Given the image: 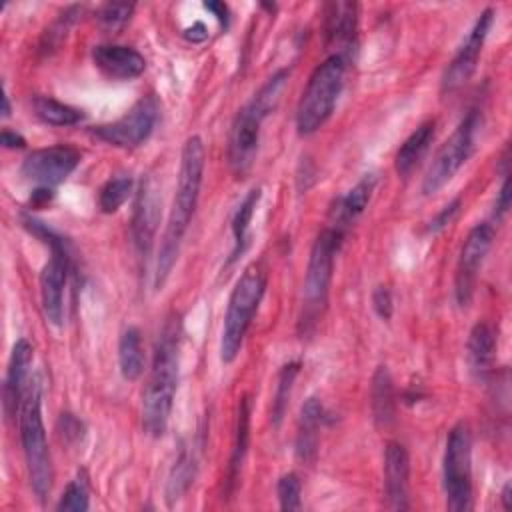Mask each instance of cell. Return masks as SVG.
I'll list each match as a JSON object with an SVG mask.
<instances>
[{
    "instance_id": "cell-1",
    "label": "cell",
    "mask_w": 512,
    "mask_h": 512,
    "mask_svg": "<svg viewBox=\"0 0 512 512\" xmlns=\"http://www.w3.org/2000/svg\"><path fill=\"white\" fill-rule=\"evenodd\" d=\"M204 162H206V150H204L202 138L188 136L182 146L176 192H174V200H172V206L168 212L166 228H164L160 250H158L156 274H154L156 290H160L166 284V280L178 260L180 246L188 232L190 220L196 212L200 188H202V176H204Z\"/></svg>"
},
{
    "instance_id": "cell-2",
    "label": "cell",
    "mask_w": 512,
    "mask_h": 512,
    "mask_svg": "<svg viewBox=\"0 0 512 512\" xmlns=\"http://www.w3.org/2000/svg\"><path fill=\"white\" fill-rule=\"evenodd\" d=\"M180 338L182 322L180 316L172 312L158 334L150 376L142 392V428L154 438H160L170 422L178 388Z\"/></svg>"
},
{
    "instance_id": "cell-3",
    "label": "cell",
    "mask_w": 512,
    "mask_h": 512,
    "mask_svg": "<svg viewBox=\"0 0 512 512\" xmlns=\"http://www.w3.org/2000/svg\"><path fill=\"white\" fill-rule=\"evenodd\" d=\"M18 426L30 488L36 494V498L44 504L52 490L54 468L42 420V384L38 376H34L28 382L24 402L18 414Z\"/></svg>"
},
{
    "instance_id": "cell-4",
    "label": "cell",
    "mask_w": 512,
    "mask_h": 512,
    "mask_svg": "<svg viewBox=\"0 0 512 512\" xmlns=\"http://www.w3.org/2000/svg\"><path fill=\"white\" fill-rule=\"evenodd\" d=\"M266 284H268V268L260 260L248 264L240 274V278L236 280L228 298L222 336H220V360L224 364H232L240 354L244 336L264 298Z\"/></svg>"
},
{
    "instance_id": "cell-5",
    "label": "cell",
    "mask_w": 512,
    "mask_h": 512,
    "mask_svg": "<svg viewBox=\"0 0 512 512\" xmlns=\"http://www.w3.org/2000/svg\"><path fill=\"white\" fill-rule=\"evenodd\" d=\"M342 230L334 226H326L314 240L304 286H302V314H300V332L312 334L326 310L328 294H330V282H332V270H334V258L342 246L344 240Z\"/></svg>"
},
{
    "instance_id": "cell-6",
    "label": "cell",
    "mask_w": 512,
    "mask_h": 512,
    "mask_svg": "<svg viewBox=\"0 0 512 512\" xmlns=\"http://www.w3.org/2000/svg\"><path fill=\"white\" fill-rule=\"evenodd\" d=\"M346 58L330 54L314 68L296 106V128L300 136L314 134L334 112L338 96L344 88Z\"/></svg>"
},
{
    "instance_id": "cell-7",
    "label": "cell",
    "mask_w": 512,
    "mask_h": 512,
    "mask_svg": "<svg viewBox=\"0 0 512 512\" xmlns=\"http://www.w3.org/2000/svg\"><path fill=\"white\" fill-rule=\"evenodd\" d=\"M442 482L448 510L468 512L472 508V434L466 422L454 424L448 432Z\"/></svg>"
},
{
    "instance_id": "cell-8",
    "label": "cell",
    "mask_w": 512,
    "mask_h": 512,
    "mask_svg": "<svg viewBox=\"0 0 512 512\" xmlns=\"http://www.w3.org/2000/svg\"><path fill=\"white\" fill-rule=\"evenodd\" d=\"M24 222L30 232L40 236L50 246V252H52L50 260L44 264L40 272V300H42V310L48 322L54 326H62L64 324V292H66V282L72 268L66 242L56 232L46 228L42 222H36L32 218H26Z\"/></svg>"
},
{
    "instance_id": "cell-9",
    "label": "cell",
    "mask_w": 512,
    "mask_h": 512,
    "mask_svg": "<svg viewBox=\"0 0 512 512\" xmlns=\"http://www.w3.org/2000/svg\"><path fill=\"white\" fill-rule=\"evenodd\" d=\"M478 124H480L478 110H470L454 128V132L448 136V140L438 148L422 180V192L426 196H432L438 190H442L454 178V174L466 164V160L474 150V136H476Z\"/></svg>"
},
{
    "instance_id": "cell-10",
    "label": "cell",
    "mask_w": 512,
    "mask_h": 512,
    "mask_svg": "<svg viewBox=\"0 0 512 512\" xmlns=\"http://www.w3.org/2000/svg\"><path fill=\"white\" fill-rule=\"evenodd\" d=\"M160 114V102L154 94L142 96L122 118L92 128V136L98 140L118 146L136 148L148 140Z\"/></svg>"
},
{
    "instance_id": "cell-11",
    "label": "cell",
    "mask_w": 512,
    "mask_h": 512,
    "mask_svg": "<svg viewBox=\"0 0 512 512\" xmlns=\"http://www.w3.org/2000/svg\"><path fill=\"white\" fill-rule=\"evenodd\" d=\"M492 242H494V226L488 222H482L468 232L460 248L456 274H454V296L460 308H468V304L472 302L478 274Z\"/></svg>"
},
{
    "instance_id": "cell-12",
    "label": "cell",
    "mask_w": 512,
    "mask_h": 512,
    "mask_svg": "<svg viewBox=\"0 0 512 512\" xmlns=\"http://www.w3.org/2000/svg\"><path fill=\"white\" fill-rule=\"evenodd\" d=\"M80 164V152L70 144H54L48 148L32 150L20 172L26 180L34 182L38 188H56L62 184Z\"/></svg>"
},
{
    "instance_id": "cell-13",
    "label": "cell",
    "mask_w": 512,
    "mask_h": 512,
    "mask_svg": "<svg viewBox=\"0 0 512 512\" xmlns=\"http://www.w3.org/2000/svg\"><path fill=\"white\" fill-rule=\"evenodd\" d=\"M264 118L266 116L252 102H248L232 120L228 134V164L238 176L246 174L254 164Z\"/></svg>"
},
{
    "instance_id": "cell-14",
    "label": "cell",
    "mask_w": 512,
    "mask_h": 512,
    "mask_svg": "<svg viewBox=\"0 0 512 512\" xmlns=\"http://www.w3.org/2000/svg\"><path fill=\"white\" fill-rule=\"evenodd\" d=\"M492 22H494V10L492 8L482 10V14L476 18L472 30L468 32L466 40L462 42V46L458 48V52L454 54L452 62L448 64V68L442 76L444 92H454L470 80V76L474 74V70L478 66V58L482 54V48H484L490 28H492Z\"/></svg>"
},
{
    "instance_id": "cell-15",
    "label": "cell",
    "mask_w": 512,
    "mask_h": 512,
    "mask_svg": "<svg viewBox=\"0 0 512 512\" xmlns=\"http://www.w3.org/2000/svg\"><path fill=\"white\" fill-rule=\"evenodd\" d=\"M160 222V194L154 176L142 178L132 212V242L140 256H148Z\"/></svg>"
},
{
    "instance_id": "cell-16",
    "label": "cell",
    "mask_w": 512,
    "mask_h": 512,
    "mask_svg": "<svg viewBox=\"0 0 512 512\" xmlns=\"http://www.w3.org/2000/svg\"><path fill=\"white\" fill-rule=\"evenodd\" d=\"M32 358H34V352H32L30 342L26 338L16 340L12 346L6 380H4V388H2V408H4V414L8 420L14 418L16 414H20L24 394L28 388L26 384H28Z\"/></svg>"
},
{
    "instance_id": "cell-17",
    "label": "cell",
    "mask_w": 512,
    "mask_h": 512,
    "mask_svg": "<svg viewBox=\"0 0 512 512\" xmlns=\"http://www.w3.org/2000/svg\"><path fill=\"white\" fill-rule=\"evenodd\" d=\"M408 476H410V456L408 450L390 440L384 448V492L386 506L390 510H408Z\"/></svg>"
},
{
    "instance_id": "cell-18",
    "label": "cell",
    "mask_w": 512,
    "mask_h": 512,
    "mask_svg": "<svg viewBox=\"0 0 512 512\" xmlns=\"http://www.w3.org/2000/svg\"><path fill=\"white\" fill-rule=\"evenodd\" d=\"M94 66L108 78L134 80L146 70V58L132 46L98 44L92 48Z\"/></svg>"
},
{
    "instance_id": "cell-19",
    "label": "cell",
    "mask_w": 512,
    "mask_h": 512,
    "mask_svg": "<svg viewBox=\"0 0 512 512\" xmlns=\"http://www.w3.org/2000/svg\"><path fill=\"white\" fill-rule=\"evenodd\" d=\"M358 30V4L354 2H332L324 10V36L328 46H336L334 54L350 52Z\"/></svg>"
},
{
    "instance_id": "cell-20",
    "label": "cell",
    "mask_w": 512,
    "mask_h": 512,
    "mask_svg": "<svg viewBox=\"0 0 512 512\" xmlns=\"http://www.w3.org/2000/svg\"><path fill=\"white\" fill-rule=\"evenodd\" d=\"M376 174H364L344 196H340L332 208V224L334 228L346 232V228L366 210L374 188H376Z\"/></svg>"
},
{
    "instance_id": "cell-21",
    "label": "cell",
    "mask_w": 512,
    "mask_h": 512,
    "mask_svg": "<svg viewBox=\"0 0 512 512\" xmlns=\"http://www.w3.org/2000/svg\"><path fill=\"white\" fill-rule=\"evenodd\" d=\"M328 412L324 404L310 396L300 410L298 420V434H296V454L302 462H312L318 454V432L320 426L326 422Z\"/></svg>"
},
{
    "instance_id": "cell-22",
    "label": "cell",
    "mask_w": 512,
    "mask_h": 512,
    "mask_svg": "<svg viewBox=\"0 0 512 512\" xmlns=\"http://www.w3.org/2000/svg\"><path fill=\"white\" fill-rule=\"evenodd\" d=\"M250 414H252V400L248 394H242L238 400L236 410V428H234V442L228 462V474H226V494H232L236 488V482L240 478L242 462L248 452L250 444Z\"/></svg>"
},
{
    "instance_id": "cell-23",
    "label": "cell",
    "mask_w": 512,
    "mask_h": 512,
    "mask_svg": "<svg viewBox=\"0 0 512 512\" xmlns=\"http://www.w3.org/2000/svg\"><path fill=\"white\" fill-rule=\"evenodd\" d=\"M496 358V332L488 322H478L468 336V364L478 380H486Z\"/></svg>"
},
{
    "instance_id": "cell-24",
    "label": "cell",
    "mask_w": 512,
    "mask_h": 512,
    "mask_svg": "<svg viewBox=\"0 0 512 512\" xmlns=\"http://www.w3.org/2000/svg\"><path fill=\"white\" fill-rule=\"evenodd\" d=\"M434 132H436V122L434 120H424L398 148L396 158H394V166L396 172L402 178H408L412 174V170L420 164V160L426 156L432 140H434Z\"/></svg>"
},
{
    "instance_id": "cell-25",
    "label": "cell",
    "mask_w": 512,
    "mask_h": 512,
    "mask_svg": "<svg viewBox=\"0 0 512 512\" xmlns=\"http://www.w3.org/2000/svg\"><path fill=\"white\" fill-rule=\"evenodd\" d=\"M370 406H372V418L378 426L386 428L392 424L396 414V394H394L392 376L386 366H378L372 376Z\"/></svg>"
},
{
    "instance_id": "cell-26",
    "label": "cell",
    "mask_w": 512,
    "mask_h": 512,
    "mask_svg": "<svg viewBox=\"0 0 512 512\" xmlns=\"http://www.w3.org/2000/svg\"><path fill=\"white\" fill-rule=\"evenodd\" d=\"M260 196H262V190L260 188H252L244 200L238 204L234 216H232V240H234V246H232V252H230V260H228V266L234 264L242 254L244 250L248 248V230H250V222H252V216L256 212V206L260 202Z\"/></svg>"
},
{
    "instance_id": "cell-27",
    "label": "cell",
    "mask_w": 512,
    "mask_h": 512,
    "mask_svg": "<svg viewBox=\"0 0 512 512\" xmlns=\"http://www.w3.org/2000/svg\"><path fill=\"white\" fill-rule=\"evenodd\" d=\"M118 364L124 380H138L144 372V348L142 336L136 326H128L118 342Z\"/></svg>"
},
{
    "instance_id": "cell-28",
    "label": "cell",
    "mask_w": 512,
    "mask_h": 512,
    "mask_svg": "<svg viewBox=\"0 0 512 512\" xmlns=\"http://www.w3.org/2000/svg\"><path fill=\"white\" fill-rule=\"evenodd\" d=\"M196 476V456L190 448H180V454L166 480V502L172 506L192 486Z\"/></svg>"
},
{
    "instance_id": "cell-29",
    "label": "cell",
    "mask_w": 512,
    "mask_h": 512,
    "mask_svg": "<svg viewBox=\"0 0 512 512\" xmlns=\"http://www.w3.org/2000/svg\"><path fill=\"white\" fill-rule=\"evenodd\" d=\"M32 108L42 122L52 126H74L84 118V112L80 108H74L50 96H34Z\"/></svg>"
},
{
    "instance_id": "cell-30",
    "label": "cell",
    "mask_w": 512,
    "mask_h": 512,
    "mask_svg": "<svg viewBox=\"0 0 512 512\" xmlns=\"http://www.w3.org/2000/svg\"><path fill=\"white\" fill-rule=\"evenodd\" d=\"M300 372V362H288L280 368L278 378H276V390H274V398H272V424L278 428L284 420V414L288 410V402H290V394H292V386L294 380Z\"/></svg>"
},
{
    "instance_id": "cell-31",
    "label": "cell",
    "mask_w": 512,
    "mask_h": 512,
    "mask_svg": "<svg viewBox=\"0 0 512 512\" xmlns=\"http://www.w3.org/2000/svg\"><path fill=\"white\" fill-rule=\"evenodd\" d=\"M132 178L128 174H118L110 178L98 194V206L104 214H114L132 194Z\"/></svg>"
},
{
    "instance_id": "cell-32",
    "label": "cell",
    "mask_w": 512,
    "mask_h": 512,
    "mask_svg": "<svg viewBox=\"0 0 512 512\" xmlns=\"http://www.w3.org/2000/svg\"><path fill=\"white\" fill-rule=\"evenodd\" d=\"M80 12H82L80 6H70V8H66V10L58 16V20H56L50 28H46V34H44L42 44H40L44 52L50 54L52 50H58V46H60L62 40L66 38L70 26L76 22V18L80 16Z\"/></svg>"
},
{
    "instance_id": "cell-33",
    "label": "cell",
    "mask_w": 512,
    "mask_h": 512,
    "mask_svg": "<svg viewBox=\"0 0 512 512\" xmlns=\"http://www.w3.org/2000/svg\"><path fill=\"white\" fill-rule=\"evenodd\" d=\"M134 8L136 6L132 2H106L96 10V20L102 28L116 32L126 26Z\"/></svg>"
},
{
    "instance_id": "cell-34",
    "label": "cell",
    "mask_w": 512,
    "mask_h": 512,
    "mask_svg": "<svg viewBox=\"0 0 512 512\" xmlns=\"http://www.w3.org/2000/svg\"><path fill=\"white\" fill-rule=\"evenodd\" d=\"M90 508V496H88V482L84 476H76L60 496L56 510H70V512H84Z\"/></svg>"
},
{
    "instance_id": "cell-35",
    "label": "cell",
    "mask_w": 512,
    "mask_h": 512,
    "mask_svg": "<svg viewBox=\"0 0 512 512\" xmlns=\"http://www.w3.org/2000/svg\"><path fill=\"white\" fill-rule=\"evenodd\" d=\"M300 492H302V482H300L298 474L288 472V474H282V476L278 478L276 494H278L280 508H282L284 512H294V510H300V508H302Z\"/></svg>"
},
{
    "instance_id": "cell-36",
    "label": "cell",
    "mask_w": 512,
    "mask_h": 512,
    "mask_svg": "<svg viewBox=\"0 0 512 512\" xmlns=\"http://www.w3.org/2000/svg\"><path fill=\"white\" fill-rule=\"evenodd\" d=\"M372 308L378 314V318L382 320H390L392 318V310H394V300H392V292L388 286L380 284L374 288L372 292Z\"/></svg>"
},
{
    "instance_id": "cell-37",
    "label": "cell",
    "mask_w": 512,
    "mask_h": 512,
    "mask_svg": "<svg viewBox=\"0 0 512 512\" xmlns=\"http://www.w3.org/2000/svg\"><path fill=\"white\" fill-rule=\"evenodd\" d=\"M460 208H462V198L460 196H456L454 200H450L432 220H430V224H428V232H440L442 228H446L456 216H458V212H460Z\"/></svg>"
},
{
    "instance_id": "cell-38",
    "label": "cell",
    "mask_w": 512,
    "mask_h": 512,
    "mask_svg": "<svg viewBox=\"0 0 512 512\" xmlns=\"http://www.w3.org/2000/svg\"><path fill=\"white\" fill-rule=\"evenodd\" d=\"M60 434L64 440L68 442H76L82 438V432H84V424L74 416V414H62L60 416Z\"/></svg>"
},
{
    "instance_id": "cell-39",
    "label": "cell",
    "mask_w": 512,
    "mask_h": 512,
    "mask_svg": "<svg viewBox=\"0 0 512 512\" xmlns=\"http://www.w3.org/2000/svg\"><path fill=\"white\" fill-rule=\"evenodd\" d=\"M510 208V174L506 172L504 174V180H502V186L498 190V196H496V204H494V216L496 218H502Z\"/></svg>"
},
{
    "instance_id": "cell-40",
    "label": "cell",
    "mask_w": 512,
    "mask_h": 512,
    "mask_svg": "<svg viewBox=\"0 0 512 512\" xmlns=\"http://www.w3.org/2000/svg\"><path fill=\"white\" fill-rule=\"evenodd\" d=\"M184 38L190 42H204L208 38V28L204 22H194L190 28L184 30Z\"/></svg>"
},
{
    "instance_id": "cell-41",
    "label": "cell",
    "mask_w": 512,
    "mask_h": 512,
    "mask_svg": "<svg viewBox=\"0 0 512 512\" xmlns=\"http://www.w3.org/2000/svg\"><path fill=\"white\" fill-rule=\"evenodd\" d=\"M0 142H2L4 148H10V150H16V148H24V146H26V140H24L18 132H12V130H2Z\"/></svg>"
},
{
    "instance_id": "cell-42",
    "label": "cell",
    "mask_w": 512,
    "mask_h": 512,
    "mask_svg": "<svg viewBox=\"0 0 512 512\" xmlns=\"http://www.w3.org/2000/svg\"><path fill=\"white\" fill-rule=\"evenodd\" d=\"M204 8L210 10L224 28L228 26V6L224 2H204Z\"/></svg>"
},
{
    "instance_id": "cell-43",
    "label": "cell",
    "mask_w": 512,
    "mask_h": 512,
    "mask_svg": "<svg viewBox=\"0 0 512 512\" xmlns=\"http://www.w3.org/2000/svg\"><path fill=\"white\" fill-rule=\"evenodd\" d=\"M510 492H512V484L510 482H506L504 484V488H502V508L504 510H510L512 508V502H510Z\"/></svg>"
},
{
    "instance_id": "cell-44",
    "label": "cell",
    "mask_w": 512,
    "mask_h": 512,
    "mask_svg": "<svg viewBox=\"0 0 512 512\" xmlns=\"http://www.w3.org/2000/svg\"><path fill=\"white\" fill-rule=\"evenodd\" d=\"M10 116V100H8V94L4 92L2 94V118H8Z\"/></svg>"
}]
</instances>
